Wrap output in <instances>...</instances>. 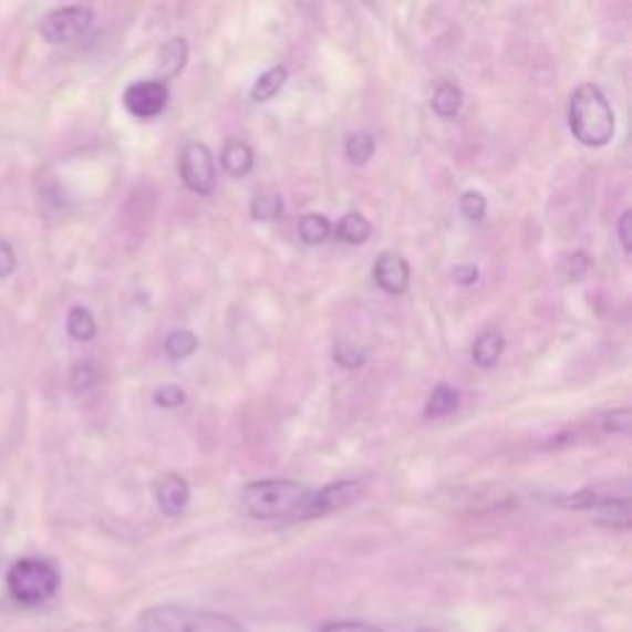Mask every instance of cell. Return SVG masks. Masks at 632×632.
<instances>
[{
  "label": "cell",
  "mask_w": 632,
  "mask_h": 632,
  "mask_svg": "<svg viewBox=\"0 0 632 632\" xmlns=\"http://www.w3.org/2000/svg\"><path fill=\"white\" fill-rule=\"evenodd\" d=\"M314 632H385L371 623H363V620H329V623H321Z\"/></svg>",
  "instance_id": "obj_26"
},
{
  "label": "cell",
  "mask_w": 632,
  "mask_h": 632,
  "mask_svg": "<svg viewBox=\"0 0 632 632\" xmlns=\"http://www.w3.org/2000/svg\"><path fill=\"white\" fill-rule=\"evenodd\" d=\"M603 427H605L608 433H623L625 435L630 431V411L620 408V411L608 413Z\"/></svg>",
  "instance_id": "obj_28"
},
{
  "label": "cell",
  "mask_w": 632,
  "mask_h": 632,
  "mask_svg": "<svg viewBox=\"0 0 632 632\" xmlns=\"http://www.w3.org/2000/svg\"><path fill=\"white\" fill-rule=\"evenodd\" d=\"M366 485L361 479H339L331 481V485L314 489V505H312V517H327L331 511L346 509L349 505H353L361 495Z\"/></svg>",
  "instance_id": "obj_8"
},
{
  "label": "cell",
  "mask_w": 632,
  "mask_h": 632,
  "mask_svg": "<svg viewBox=\"0 0 632 632\" xmlns=\"http://www.w3.org/2000/svg\"><path fill=\"white\" fill-rule=\"evenodd\" d=\"M178 170L184 186L198 196H210L216 190V158L203 142H190L184 146L178 158Z\"/></svg>",
  "instance_id": "obj_5"
},
{
  "label": "cell",
  "mask_w": 632,
  "mask_h": 632,
  "mask_svg": "<svg viewBox=\"0 0 632 632\" xmlns=\"http://www.w3.org/2000/svg\"><path fill=\"white\" fill-rule=\"evenodd\" d=\"M421 632H435V630H421Z\"/></svg>",
  "instance_id": "obj_34"
},
{
  "label": "cell",
  "mask_w": 632,
  "mask_h": 632,
  "mask_svg": "<svg viewBox=\"0 0 632 632\" xmlns=\"http://www.w3.org/2000/svg\"><path fill=\"white\" fill-rule=\"evenodd\" d=\"M94 383V371L90 366H77L74 369V376H72V388L82 393V391H87L90 385Z\"/></svg>",
  "instance_id": "obj_31"
},
{
  "label": "cell",
  "mask_w": 632,
  "mask_h": 632,
  "mask_svg": "<svg viewBox=\"0 0 632 632\" xmlns=\"http://www.w3.org/2000/svg\"><path fill=\"white\" fill-rule=\"evenodd\" d=\"M593 521L608 529H628L630 527V499L628 497H605L593 509Z\"/></svg>",
  "instance_id": "obj_12"
},
{
  "label": "cell",
  "mask_w": 632,
  "mask_h": 632,
  "mask_svg": "<svg viewBox=\"0 0 632 632\" xmlns=\"http://www.w3.org/2000/svg\"><path fill=\"white\" fill-rule=\"evenodd\" d=\"M168 87L160 80H138L124 92L126 112L136 120H156L168 106Z\"/></svg>",
  "instance_id": "obj_7"
},
{
  "label": "cell",
  "mask_w": 632,
  "mask_h": 632,
  "mask_svg": "<svg viewBox=\"0 0 632 632\" xmlns=\"http://www.w3.org/2000/svg\"><path fill=\"white\" fill-rule=\"evenodd\" d=\"M60 588L58 566L48 559H18L8 571V593L25 608L45 605Z\"/></svg>",
  "instance_id": "obj_4"
},
{
  "label": "cell",
  "mask_w": 632,
  "mask_h": 632,
  "mask_svg": "<svg viewBox=\"0 0 632 632\" xmlns=\"http://www.w3.org/2000/svg\"><path fill=\"white\" fill-rule=\"evenodd\" d=\"M15 250L6 240H0V277H10L15 272Z\"/></svg>",
  "instance_id": "obj_29"
},
{
  "label": "cell",
  "mask_w": 632,
  "mask_h": 632,
  "mask_svg": "<svg viewBox=\"0 0 632 632\" xmlns=\"http://www.w3.org/2000/svg\"><path fill=\"white\" fill-rule=\"evenodd\" d=\"M463 102L465 94L453 82L437 84L433 92V112L437 116H443V120H453V116H457L459 110H463Z\"/></svg>",
  "instance_id": "obj_15"
},
{
  "label": "cell",
  "mask_w": 632,
  "mask_h": 632,
  "mask_svg": "<svg viewBox=\"0 0 632 632\" xmlns=\"http://www.w3.org/2000/svg\"><path fill=\"white\" fill-rule=\"evenodd\" d=\"M588 270H591V257L586 252H573L563 260V274L569 277V280H581Z\"/></svg>",
  "instance_id": "obj_27"
},
{
  "label": "cell",
  "mask_w": 632,
  "mask_h": 632,
  "mask_svg": "<svg viewBox=\"0 0 632 632\" xmlns=\"http://www.w3.org/2000/svg\"><path fill=\"white\" fill-rule=\"evenodd\" d=\"M331 222L327 216L321 213H309L302 220H299V238H302L304 245H321L331 238Z\"/></svg>",
  "instance_id": "obj_17"
},
{
  "label": "cell",
  "mask_w": 632,
  "mask_h": 632,
  "mask_svg": "<svg viewBox=\"0 0 632 632\" xmlns=\"http://www.w3.org/2000/svg\"><path fill=\"white\" fill-rule=\"evenodd\" d=\"M373 152H376V138H373L369 132H359L349 136L346 156L353 166H366L373 158Z\"/></svg>",
  "instance_id": "obj_20"
},
{
  "label": "cell",
  "mask_w": 632,
  "mask_h": 632,
  "mask_svg": "<svg viewBox=\"0 0 632 632\" xmlns=\"http://www.w3.org/2000/svg\"><path fill=\"white\" fill-rule=\"evenodd\" d=\"M457 405H459V393L455 388H449V385L441 383L425 403V417H431V421L433 417H445L449 413H455Z\"/></svg>",
  "instance_id": "obj_18"
},
{
  "label": "cell",
  "mask_w": 632,
  "mask_h": 632,
  "mask_svg": "<svg viewBox=\"0 0 632 632\" xmlns=\"http://www.w3.org/2000/svg\"><path fill=\"white\" fill-rule=\"evenodd\" d=\"M373 277H376V284L385 294L401 297L411 287V265L401 255L383 252L373 265Z\"/></svg>",
  "instance_id": "obj_9"
},
{
  "label": "cell",
  "mask_w": 632,
  "mask_h": 632,
  "mask_svg": "<svg viewBox=\"0 0 632 632\" xmlns=\"http://www.w3.org/2000/svg\"><path fill=\"white\" fill-rule=\"evenodd\" d=\"M630 210H625L623 216H620L618 222V235H620V245H623V252L630 255Z\"/></svg>",
  "instance_id": "obj_32"
},
{
  "label": "cell",
  "mask_w": 632,
  "mask_h": 632,
  "mask_svg": "<svg viewBox=\"0 0 632 632\" xmlns=\"http://www.w3.org/2000/svg\"><path fill=\"white\" fill-rule=\"evenodd\" d=\"M156 501H158V509L166 514V517H180L190 505V485L188 481L174 475V473H166L156 479Z\"/></svg>",
  "instance_id": "obj_10"
},
{
  "label": "cell",
  "mask_w": 632,
  "mask_h": 632,
  "mask_svg": "<svg viewBox=\"0 0 632 632\" xmlns=\"http://www.w3.org/2000/svg\"><path fill=\"white\" fill-rule=\"evenodd\" d=\"M250 213L255 220H277L282 218L284 206H282V198L274 196V193H260V196H255Z\"/></svg>",
  "instance_id": "obj_22"
},
{
  "label": "cell",
  "mask_w": 632,
  "mask_h": 632,
  "mask_svg": "<svg viewBox=\"0 0 632 632\" xmlns=\"http://www.w3.org/2000/svg\"><path fill=\"white\" fill-rule=\"evenodd\" d=\"M287 80H289V70L284 68V64H274V68L262 72L260 77H257L255 84H252V92H250L252 102L262 104V102L274 100V96L282 92Z\"/></svg>",
  "instance_id": "obj_14"
},
{
  "label": "cell",
  "mask_w": 632,
  "mask_h": 632,
  "mask_svg": "<svg viewBox=\"0 0 632 632\" xmlns=\"http://www.w3.org/2000/svg\"><path fill=\"white\" fill-rule=\"evenodd\" d=\"M459 210L467 220H481L487 216V198L479 190H465L459 198Z\"/></svg>",
  "instance_id": "obj_24"
},
{
  "label": "cell",
  "mask_w": 632,
  "mask_h": 632,
  "mask_svg": "<svg viewBox=\"0 0 632 632\" xmlns=\"http://www.w3.org/2000/svg\"><path fill=\"white\" fill-rule=\"evenodd\" d=\"M453 280L457 284L469 287V284H475L479 280V270H477L475 265H457L455 270H453Z\"/></svg>",
  "instance_id": "obj_30"
},
{
  "label": "cell",
  "mask_w": 632,
  "mask_h": 632,
  "mask_svg": "<svg viewBox=\"0 0 632 632\" xmlns=\"http://www.w3.org/2000/svg\"><path fill=\"white\" fill-rule=\"evenodd\" d=\"M501 353H505V336H501L499 331L489 329V331H481V334L477 336L475 346H473V361L479 369L489 371L497 366Z\"/></svg>",
  "instance_id": "obj_13"
},
{
  "label": "cell",
  "mask_w": 632,
  "mask_h": 632,
  "mask_svg": "<svg viewBox=\"0 0 632 632\" xmlns=\"http://www.w3.org/2000/svg\"><path fill=\"white\" fill-rule=\"evenodd\" d=\"M154 403L160 405V408H168V411L180 408V405L186 403V391L180 388V385H174V383L160 385L154 395Z\"/></svg>",
  "instance_id": "obj_25"
},
{
  "label": "cell",
  "mask_w": 632,
  "mask_h": 632,
  "mask_svg": "<svg viewBox=\"0 0 632 632\" xmlns=\"http://www.w3.org/2000/svg\"><path fill=\"white\" fill-rule=\"evenodd\" d=\"M94 23V13L84 6H70V8H58L42 20L40 32L42 38L52 45H64V42H72L82 38Z\"/></svg>",
  "instance_id": "obj_6"
},
{
  "label": "cell",
  "mask_w": 632,
  "mask_h": 632,
  "mask_svg": "<svg viewBox=\"0 0 632 632\" xmlns=\"http://www.w3.org/2000/svg\"><path fill=\"white\" fill-rule=\"evenodd\" d=\"M571 134L583 146L601 148L608 146L615 134V114L608 96L595 84H581L571 94L569 104Z\"/></svg>",
  "instance_id": "obj_3"
},
{
  "label": "cell",
  "mask_w": 632,
  "mask_h": 632,
  "mask_svg": "<svg viewBox=\"0 0 632 632\" xmlns=\"http://www.w3.org/2000/svg\"><path fill=\"white\" fill-rule=\"evenodd\" d=\"M220 166L228 176L242 178L255 168V154L245 142H228L220 152Z\"/></svg>",
  "instance_id": "obj_11"
},
{
  "label": "cell",
  "mask_w": 632,
  "mask_h": 632,
  "mask_svg": "<svg viewBox=\"0 0 632 632\" xmlns=\"http://www.w3.org/2000/svg\"><path fill=\"white\" fill-rule=\"evenodd\" d=\"M68 334L74 341H92L96 336V321L90 309L74 307L68 317Z\"/></svg>",
  "instance_id": "obj_19"
},
{
  "label": "cell",
  "mask_w": 632,
  "mask_h": 632,
  "mask_svg": "<svg viewBox=\"0 0 632 632\" xmlns=\"http://www.w3.org/2000/svg\"><path fill=\"white\" fill-rule=\"evenodd\" d=\"M371 222L361 216V213H346L336 225V238L349 245H363L371 238Z\"/></svg>",
  "instance_id": "obj_16"
},
{
  "label": "cell",
  "mask_w": 632,
  "mask_h": 632,
  "mask_svg": "<svg viewBox=\"0 0 632 632\" xmlns=\"http://www.w3.org/2000/svg\"><path fill=\"white\" fill-rule=\"evenodd\" d=\"M164 62H166V72H168V77H174V74H178L180 70H184V64H186V58H188V45H186V40L184 38H174L168 42V45L164 48Z\"/></svg>",
  "instance_id": "obj_23"
},
{
  "label": "cell",
  "mask_w": 632,
  "mask_h": 632,
  "mask_svg": "<svg viewBox=\"0 0 632 632\" xmlns=\"http://www.w3.org/2000/svg\"><path fill=\"white\" fill-rule=\"evenodd\" d=\"M314 489L292 479H257L240 489V507L260 521H309Z\"/></svg>",
  "instance_id": "obj_1"
},
{
  "label": "cell",
  "mask_w": 632,
  "mask_h": 632,
  "mask_svg": "<svg viewBox=\"0 0 632 632\" xmlns=\"http://www.w3.org/2000/svg\"><path fill=\"white\" fill-rule=\"evenodd\" d=\"M198 351V336L188 329L170 331L166 339V353L170 359H188Z\"/></svg>",
  "instance_id": "obj_21"
},
{
  "label": "cell",
  "mask_w": 632,
  "mask_h": 632,
  "mask_svg": "<svg viewBox=\"0 0 632 632\" xmlns=\"http://www.w3.org/2000/svg\"><path fill=\"white\" fill-rule=\"evenodd\" d=\"M0 559H3V539H0Z\"/></svg>",
  "instance_id": "obj_33"
},
{
  "label": "cell",
  "mask_w": 632,
  "mask_h": 632,
  "mask_svg": "<svg viewBox=\"0 0 632 632\" xmlns=\"http://www.w3.org/2000/svg\"><path fill=\"white\" fill-rule=\"evenodd\" d=\"M136 632H245L240 620L188 605H154L136 618Z\"/></svg>",
  "instance_id": "obj_2"
}]
</instances>
